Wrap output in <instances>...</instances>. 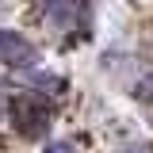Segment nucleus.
<instances>
[{
	"label": "nucleus",
	"mask_w": 153,
	"mask_h": 153,
	"mask_svg": "<svg viewBox=\"0 0 153 153\" xmlns=\"http://www.w3.org/2000/svg\"><path fill=\"white\" fill-rule=\"evenodd\" d=\"M8 115H12V123H16V130L23 134V138H42V134L50 130V103H46L38 92L12 96Z\"/></svg>",
	"instance_id": "obj_1"
},
{
	"label": "nucleus",
	"mask_w": 153,
	"mask_h": 153,
	"mask_svg": "<svg viewBox=\"0 0 153 153\" xmlns=\"http://www.w3.org/2000/svg\"><path fill=\"white\" fill-rule=\"evenodd\" d=\"M38 61H42V54H38V46L31 38H23L12 27H0V65H8V69H35Z\"/></svg>",
	"instance_id": "obj_2"
},
{
	"label": "nucleus",
	"mask_w": 153,
	"mask_h": 153,
	"mask_svg": "<svg viewBox=\"0 0 153 153\" xmlns=\"http://www.w3.org/2000/svg\"><path fill=\"white\" fill-rule=\"evenodd\" d=\"M42 16H46V23L61 35V31H88L92 12H88L84 4H46Z\"/></svg>",
	"instance_id": "obj_3"
},
{
	"label": "nucleus",
	"mask_w": 153,
	"mask_h": 153,
	"mask_svg": "<svg viewBox=\"0 0 153 153\" xmlns=\"http://www.w3.org/2000/svg\"><path fill=\"white\" fill-rule=\"evenodd\" d=\"M46 153H80V146H76V142H69V138H61V142H50V146H46Z\"/></svg>",
	"instance_id": "obj_4"
},
{
	"label": "nucleus",
	"mask_w": 153,
	"mask_h": 153,
	"mask_svg": "<svg viewBox=\"0 0 153 153\" xmlns=\"http://www.w3.org/2000/svg\"><path fill=\"white\" fill-rule=\"evenodd\" d=\"M126 153H153V146H149V142H134Z\"/></svg>",
	"instance_id": "obj_5"
}]
</instances>
